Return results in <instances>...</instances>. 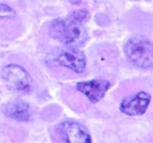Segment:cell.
Listing matches in <instances>:
<instances>
[{"label": "cell", "mask_w": 153, "mask_h": 143, "mask_svg": "<svg viewBox=\"0 0 153 143\" xmlns=\"http://www.w3.org/2000/svg\"><path fill=\"white\" fill-rule=\"evenodd\" d=\"M16 16L13 9L7 4L0 3V19L11 18Z\"/></svg>", "instance_id": "9"}, {"label": "cell", "mask_w": 153, "mask_h": 143, "mask_svg": "<svg viewBox=\"0 0 153 143\" xmlns=\"http://www.w3.org/2000/svg\"><path fill=\"white\" fill-rule=\"evenodd\" d=\"M55 61L60 66L76 73L84 71L86 66V58L84 53L76 47H67L61 49L55 58Z\"/></svg>", "instance_id": "5"}, {"label": "cell", "mask_w": 153, "mask_h": 143, "mask_svg": "<svg viewBox=\"0 0 153 143\" xmlns=\"http://www.w3.org/2000/svg\"><path fill=\"white\" fill-rule=\"evenodd\" d=\"M152 96L146 91H140L134 95L124 98L119 109L123 113L130 117H139L145 113L150 104Z\"/></svg>", "instance_id": "6"}, {"label": "cell", "mask_w": 153, "mask_h": 143, "mask_svg": "<svg viewBox=\"0 0 153 143\" xmlns=\"http://www.w3.org/2000/svg\"><path fill=\"white\" fill-rule=\"evenodd\" d=\"M57 132L63 142L90 143L92 142L87 129L78 122L69 121L62 122L57 127Z\"/></svg>", "instance_id": "4"}, {"label": "cell", "mask_w": 153, "mask_h": 143, "mask_svg": "<svg viewBox=\"0 0 153 143\" xmlns=\"http://www.w3.org/2000/svg\"><path fill=\"white\" fill-rule=\"evenodd\" d=\"M88 18L89 13L85 10L73 11L68 18L54 20L51 24V32L67 47L77 48L87 40V31L84 23Z\"/></svg>", "instance_id": "1"}, {"label": "cell", "mask_w": 153, "mask_h": 143, "mask_svg": "<svg viewBox=\"0 0 153 143\" xmlns=\"http://www.w3.org/2000/svg\"><path fill=\"white\" fill-rule=\"evenodd\" d=\"M111 82L106 79H97L77 82L76 90L84 94L93 103H98L105 96L107 91L111 88Z\"/></svg>", "instance_id": "7"}, {"label": "cell", "mask_w": 153, "mask_h": 143, "mask_svg": "<svg viewBox=\"0 0 153 143\" xmlns=\"http://www.w3.org/2000/svg\"><path fill=\"white\" fill-rule=\"evenodd\" d=\"M2 78L7 88L14 92L30 94L33 90V81L28 73L17 64H10L3 67Z\"/></svg>", "instance_id": "3"}, {"label": "cell", "mask_w": 153, "mask_h": 143, "mask_svg": "<svg viewBox=\"0 0 153 143\" xmlns=\"http://www.w3.org/2000/svg\"><path fill=\"white\" fill-rule=\"evenodd\" d=\"M152 43L143 36L130 38L125 45L124 52L128 61L135 66L143 70L152 68Z\"/></svg>", "instance_id": "2"}, {"label": "cell", "mask_w": 153, "mask_h": 143, "mask_svg": "<svg viewBox=\"0 0 153 143\" xmlns=\"http://www.w3.org/2000/svg\"><path fill=\"white\" fill-rule=\"evenodd\" d=\"M3 112L7 117L19 122L28 121L31 117L29 104L21 100H14L3 107Z\"/></svg>", "instance_id": "8"}]
</instances>
